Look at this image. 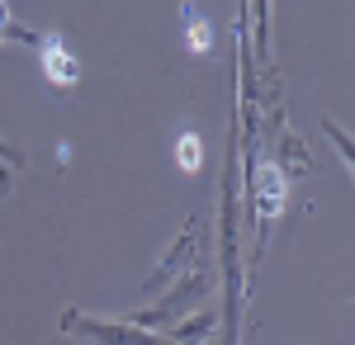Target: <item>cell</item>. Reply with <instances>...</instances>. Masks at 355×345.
Masks as SVG:
<instances>
[{
    "mask_svg": "<svg viewBox=\"0 0 355 345\" xmlns=\"http://www.w3.org/2000/svg\"><path fill=\"white\" fill-rule=\"evenodd\" d=\"M43 71H48L53 85H71V80H76V57L62 48V38H57V33L43 38Z\"/></svg>",
    "mask_w": 355,
    "mask_h": 345,
    "instance_id": "cell-3",
    "label": "cell"
},
{
    "mask_svg": "<svg viewBox=\"0 0 355 345\" xmlns=\"http://www.w3.org/2000/svg\"><path fill=\"white\" fill-rule=\"evenodd\" d=\"M67 331H85L105 345H171L162 336H142V331H128V326H100V321H81V317H67Z\"/></svg>",
    "mask_w": 355,
    "mask_h": 345,
    "instance_id": "cell-1",
    "label": "cell"
},
{
    "mask_svg": "<svg viewBox=\"0 0 355 345\" xmlns=\"http://www.w3.org/2000/svg\"><path fill=\"white\" fill-rule=\"evenodd\" d=\"M185 38H190L194 53H209L214 43H209V19L204 15H185Z\"/></svg>",
    "mask_w": 355,
    "mask_h": 345,
    "instance_id": "cell-5",
    "label": "cell"
},
{
    "mask_svg": "<svg viewBox=\"0 0 355 345\" xmlns=\"http://www.w3.org/2000/svg\"><path fill=\"white\" fill-rule=\"evenodd\" d=\"M256 209H261V222L284 209V180H279V170H275L270 161L256 166Z\"/></svg>",
    "mask_w": 355,
    "mask_h": 345,
    "instance_id": "cell-2",
    "label": "cell"
},
{
    "mask_svg": "<svg viewBox=\"0 0 355 345\" xmlns=\"http://www.w3.org/2000/svg\"><path fill=\"white\" fill-rule=\"evenodd\" d=\"M327 137L336 142V147H341V157L351 161V170H355V137H346L341 128H336V123H327Z\"/></svg>",
    "mask_w": 355,
    "mask_h": 345,
    "instance_id": "cell-6",
    "label": "cell"
},
{
    "mask_svg": "<svg viewBox=\"0 0 355 345\" xmlns=\"http://www.w3.org/2000/svg\"><path fill=\"white\" fill-rule=\"evenodd\" d=\"M0 147H5V142H0Z\"/></svg>",
    "mask_w": 355,
    "mask_h": 345,
    "instance_id": "cell-7",
    "label": "cell"
},
{
    "mask_svg": "<svg viewBox=\"0 0 355 345\" xmlns=\"http://www.w3.org/2000/svg\"><path fill=\"white\" fill-rule=\"evenodd\" d=\"M175 161H180V170H199V166H204V142L185 133L175 142Z\"/></svg>",
    "mask_w": 355,
    "mask_h": 345,
    "instance_id": "cell-4",
    "label": "cell"
}]
</instances>
